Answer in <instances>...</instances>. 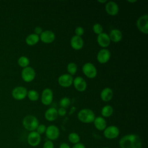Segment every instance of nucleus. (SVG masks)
<instances>
[{
	"instance_id": "1",
	"label": "nucleus",
	"mask_w": 148,
	"mask_h": 148,
	"mask_svg": "<svg viewBox=\"0 0 148 148\" xmlns=\"http://www.w3.org/2000/svg\"><path fill=\"white\" fill-rule=\"evenodd\" d=\"M142 140L136 134H128L123 136L119 140L121 148H142Z\"/></svg>"
},
{
	"instance_id": "2",
	"label": "nucleus",
	"mask_w": 148,
	"mask_h": 148,
	"mask_svg": "<svg viewBox=\"0 0 148 148\" xmlns=\"http://www.w3.org/2000/svg\"><path fill=\"white\" fill-rule=\"evenodd\" d=\"M78 119L84 123H92L95 118L94 112L90 109H82L77 113Z\"/></svg>"
},
{
	"instance_id": "3",
	"label": "nucleus",
	"mask_w": 148,
	"mask_h": 148,
	"mask_svg": "<svg viewBox=\"0 0 148 148\" xmlns=\"http://www.w3.org/2000/svg\"><path fill=\"white\" fill-rule=\"evenodd\" d=\"M23 125L27 130L34 131L39 125V121L35 116L27 115L23 120Z\"/></svg>"
},
{
	"instance_id": "4",
	"label": "nucleus",
	"mask_w": 148,
	"mask_h": 148,
	"mask_svg": "<svg viewBox=\"0 0 148 148\" xmlns=\"http://www.w3.org/2000/svg\"><path fill=\"white\" fill-rule=\"evenodd\" d=\"M82 72L89 79H93L97 75V70L95 65L91 62H86L82 66Z\"/></svg>"
},
{
	"instance_id": "5",
	"label": "nucleus",
	"mask_w": 148,
	"mask_h": 148,
	"mask_svg": "<svg viewBox=\"0 0 148 148\" xmlns=\"http://www.w3.org/2000/svg\"><path fill=\"white\" fill-rule=\"evenodd\" d=\"M136 27L144 34H148V16L145 14L139 17L136 21Z\"/></svg>"
},
{
	"instance_id": "6",
	"label": "nucleus",
	"mask_w": 148,
	"mask_h": 148,
	"mask_svg": "<svg viewBox=\"0 0 148 148\" xmlns=\"http://www.w3.org/2000/svg\"><path fill=\"white\" fill-rule=\"evenodd\" d=\"M36 76L34 69L31 66L24 68L21 71V77L25 82H31L35 79Z\"/></svg>"
},
{
	"instance_id": "7",
	"label": "nucleus",
	"mask_w": 148,
	"mask_h": 148,
	"mask_svg": "<svg viewBox=\"0 0 148 148\" xmlns=\"http://www.w3.org/2000/svg\"><path fill=\"white\" fill-rule=\"evenodd\" d=\"M120 134L119 128L115 125H110L106 127L103 130L104 136L109 139H112L117 138Z\"/></svg>"
},
{
	"instance_id": "8",
	"label": "nucleus",
	"mask_w": 148,
	"mask_h": 148,
	"mask_svg": "<svg viewBox=\"0 0 148 148\" xmlns=\"http://www.w3.org/2000/svg\"><path fill=\"white\" fill-rule=\"evenodd\" d=\"M45 134L46 137L49 140H54L57 139L59 137L60 130L57 126L54 125H50L46 127Z\"/></svg>"
},
{
	"instance_id": "9",
	"label": "nucleus",
	"mask_w": 148,
	"mask_h": 148,
	"mask_svg": "<svg viewBox=\"0 0 148 148\" xmlns=\"http://www.w3.org/2000/svg\"><path fill=\"white\" fill-rule=\"evenodd\" d=\"M53 99V91L49 88H45L41 95V102L44 105H50Z\"/></svg>"
},
{
	"instance_id": "10",
	"label": "nucleus",
	"mask_w": 148,
	"mask_h": 148,
	"mask_svg": "<svg viewBox=\"0 0 148 148\" xmlns=\"http://www.w3.org/2000/svg\"><path fill=\"white\" fill-rule=\"evenodd\" d=\"M73 78L72 76L69 74H62L60 75L58 78V84L65 88L70 87L73 84Z\"/></svg>"
},
{
	"instance_id": "11",
	"label": "nucleus",
	"mask_w": 148,
	"mask_h": 148,
	"mask_svg": "<svg viewBox=\"0 0 148 148\" xmlns=\"http://www.w3.org/2000/svg\"><path fill=\"white\" fill-rule=\"evenodd\" d=\"M27 90L23 86H18L15 87L12 92L13 97L17 100H22L27 95Z\"/></svg>"
},
{
	"instance_id": "12",
	"label": "nucleus",
	"mask_w": 148,
	"mask_h": 148,
	"mask_svg": "<svg viewBox=\"0 0 148 148\" xmlns=\"http://www.w3.org/2000/svg\"><path fill=\"white\" fill-rule=\"evenodd\" d=\"M111 57L110 51L107 49H101L97 56V60L100 64H105L109 61Z\"/></svg>"
},
{
	"instance_id": "13",
	"label": "nucleus",
	"mask_w": 148,
	"mask_h": 148,
	"mask_svg": "<svg viewBox=\"0 0 148 148\" xmlns=\"http://www.w3.org/2000/svg\"><path fill=\"white\" fill-rule=\"evenodd\" d=\"M56 39L55 34L50 30L43 31L41 34L39 35V39L44 43L49 44L51 43Z\"/></svg>"
},
{
	"instance_id": "14",
	"label": "nucleus",
	"mask_w": 148,
	"mask_h": 148,
	"mask_svg": "<svg viewBox=\"0 0 148 148\" xmlns=\"http://www.w3.org/2000/svg\"><path fill=\"white\" fill-rule=\"evenodd\" d=\"M76 90L79 92H83L87 88V83L81 76H77L73 79L72 84Z\"/></svg>"
},
{
	"instance_id": "15",
	"label": "nucleus",
	"mask_w": 148,
	"mask_h": 148,
	"mask_svg": "<svg viewBox=\"0 0 148 148\" xmlns=\"http://www.w3.org/2000/svg\"><path fill=\"white\" fill-rule=\"evenodd\" d=\"M41 137L36 131H31L28 135L27 141L28 144L33 147L37 146L40 142Z\"/></svg>"
},
{
	"instance_id": "16",
	"label": "nucleus",
	"mask_w": 148,
	"mask_h": 148,
	"mask_svg": "<svg viewBox=\"0 0 148 148\" xmlns=\"http://www.w3.org/2000/svg\"><path fill=\"white\" fill-rule=\"evenodd\" d=\"M105 10L106 13L110 16H114L118 14L119 8L117 3L114 1H109L105 5Z\"/></svg>"
},
{
	"instance_id": "17",
	"label": "nucleus",
	"mask_w": 148,
	"mask_h": 148,
	"mask_svg": "<svg viewBox=\"0 0 148 148\" xmlns=\"http://www.w3.org/2000/svg\"><path fill=\"white\" fill-rule=\"evenodd\" d=\"M70 44L72 49L75 50H79L84 46V40L82 37L74 35L71 39Z\"/></svg>"
},
{
	"instance_id": "18",
	"label": "nucleus",
	"mask_w": 148,
	"mask_h": 148,
	"mask_svg": "<svg viewBox=\"0 0 148 148\" xmlns=\"http://www.w3.org/2000/svg\"><path fill=\"white\" fill-rule=\"evenodd\" d=\"M97 40L98 45L103 49H106V47H108L111 42L108 34L104 32H102L98 35Z\"/></svg>"
},
{
	"instance_id": "19",
	"label": "nucleus",
	"mask_w": 148,
	"mask_h": 148,
	"mask_svg": "<svg viewBox=\"0 0 148 148\" xmlns=\"http://www.w3.org/2000/svg\"><path fill=\"white\" fill-rule=\"evenodd\" d=\"M108 35L109 36L110 41H112L114 43H118L120 42L123 38V34L121 31L118 29H112Z\"/></svg>"
},
{
	"instance_id": "20",
	"label": "nucleus",
	"mask_w": 148,
	"mask_h": 148,
	"mask_svg": "<svg viewBox=\"0 0 148 148\" xmlns=\"http://www.w3.org/2000/svg\"><path fill=\"white\" fill-rule=\"evenodd\" d=\"M57 110L53 107L49 108L45 112V117L49 121H53L57 119L58 117Z\"/></svg>"
},
{
	"instance_id": "21",
	"label": "nucleus",
	"mask_w": 148,
	"mask_h": 148,
	"mask_svg": "<svg viewBox=\"0 0 148 148\" xmlns=\"http://www.w3.org/2000/svg\"><path fill=\"white\" fill-rule=\"evenodd\" d=\"M113 96V90L109 87L104 88L101 92L100 97L101 99L104 102L110 101Z\"/></svg>"
},
{
	"instance_id": "22",
	"label": "nucleus",
	"mask_w": 148,
	"mask_h": 148,
	"mask_svg": "<svg viewBox=\"0 0 148 148\" xmlns=\"http://www.w3.org/2000/svg\"><path fill=\"white\" fill-rule=\"evenodd\" d=\"M93 123L95 127L99 131L104 130L107 126L106 121L102 116H98L97 117H95Z\"/></svg>"
},
{
	"instance_id": "23",
	"label": "nucleus",
	"mask_w": 148,
	"mask_h": 148,
	"mask_svg": "<svg viewBox=\"0 0 148 148\" xmlns=\"http://www.w3.org/2000/svg\"><path fill=\"white\" fill-rule=\"evenodd\" d=\"M39 40V36L34 33L29 34L27 36L25 42L29 46H34L38 43Z\"/></svg>"
},
{
	"instance_id": "24",
	"label": "nucleus",
	"mask_w": 148,
	"mask_h": 148,
	"mask_svg": "<svg viewBox=\"0 0 148 148\" xmlns=\"http://www.w3.org/2000/svg\"><path fill=\"white\" fill-rule=\"evenodd\" d=\"M113 113V108L111 105H105L101 109V115L103 117H109L112 115Z\"/></svg>"
},
{
	"instance_id": "25",
	"label": "nucleus",
	"mask_w": 148,
	"mask_h": 148,
	"mask_svg": "<svg viewBox=\"0 0 148 148\" xmlns=\"http://www.w3.org/2000/svg\"><path fill=\"white\" fill-rule=\"evenodd\" d=\"M66 69L68 74L73 76L75 75L77 71V66L75 62H69L66 66Z\"/></svg>"
},
{
	"instance_id": "26",
	"label": "nucleus",
	"mask_w": 148,
	"mask_h": 148,
	"mask_svg": "<svg viewBox=\"0 0 148 148\" xmlns=\"http://www.w3.org/2000/svg\"><path fill=\"white\" fill-rule=\"evenodd\" d=\"M27 96L29 100L31 101H36L39 98V94L38 92L35 90H31L28 91Z\"/></svg>"
},
{
	"instance_id": "27",
	"label": "nucleus",
	"mask_w": 148,
	"mask_h": 148,
	"mask_svg": "<svg viewBox=\"0 0 148 148\" xmlns=\"http://www.w3.org/2000/svg\"><path fill=\"white\" fill-rule=\"evenodd\" d=\"M68 139L70 142L73 144H76L79 143L80 136L79 135L75 132H71L68 135Z\"/></svg>"
},
{
	"instance_id": "28",
	"label": "nucleus",
	"mask_w": 148,
	"mask_h": 148,
	"mask_svg": "<svg viewBox=\"0 0 148 148\" xmlns=\"http://www.w3.org/2000/svg\"><path fill=\"white\" fill-rule=\"evenodd\" d=\"M18 64L21 67L24 68L28 66V65L29 64V60L27 57L21 56L18 59Z\"/></svg>"
},
{
	"instance_id": "29",
	"label": "nucleus",
	"mask_w": 148,
	"mask_h": 148,
	"mask_svg": "<svg viewBox=\"0 0 148 148\" xmlns=\"http://www.w3.org/2000/svg\"><path fill=\"white\" fill-rule=\"evenodd\" d=\"M59 104L61 106V108H68L69 105L71 104V100L70 99L67 97H62L60 102H59Z\"/></svg>"
},
{
	"instance_id": "30",
	"label": "nucleus",
	"mask_w": 148,
	"mask_h": 148,
	"mask_svg": "<svg viewBox=\"0 0 148 148\" xmlns=\"http://www.w3.org/2000/svg\"><path fill=\"white\" fill-rule=\"evenodd\" d=\"M92 30L95 34L98 35L103 32V27L100 24L95 23L92 26Z\"/></svg>"
},
{
	"instance_id": "31",
	"label": "nucleus",
	"mask_w": 148,
	"mask_h": 148,
	"mask_svg": "<svg viewBox=\"0 0 148 148\" xmlns=\"http://www.w3.org/2000/svg\"><path fill=\"white\" fill-rule=\"evenodd\" d=\"M75 35L76 36L81 37L84 34V28L82 27H81V26H78V27H77L75 28Z\"/></svg>"
},
{
	"instance_id": "32",
	"label": "nucleus",
	"mask_w": 148,
	"mask_h": 148,
	"mask_svg": "<svg viewBox=\"0 0 148 148\" xmlns=\"http://www.w3.org/2000/svg\"><path fill=\"white\" fill-rule=\"evenodd\" d=\"M46 130V127L44 124L39 125L36 128V132L40 135L45 133Z\"/></svg>"
},
{
	"instance_id": "33",
	"label": "nucleus",
	"mask_w": 148,
	"mask_h": 148,
	"mask_svg": "<svg viewBox=\"0 0 148 148\" xmlns=\"http://www.w3.org/2000/svg\"><path fill=\"white\" fill-rule=\"evenodd\" d=\"M43 148H54V144L50 140H46L43 144Z\"/></svg>"
},
{
	"instance_id": "34",
	"label": "nucleus",
	"mask_w": 148,
	"mask_h": 148,
	"mask_svg": "<svg viewBox=\"0 0 148 148\" xmlns=\"http://www.w3.org/2000/svg\"><path fill=\"white\" fill-rule=\"evenodd\" d=\"M57 113H58V115L60 116H64L66 114V110L65 108H60L58 110H57Z\"/></svg>"
},
{
	"instance_id": "35",
	"label": "nucleus",
	"mask_w": 148,
	"mask_h": 148,
	"mask_svg": "<svg viewBox=\"0 0 148 148\" xmlns=\"http://www.w3.org/2000/svg\"><path fill=\"white\" fill-rule=\"evenodd\" d=\"M43 32V29L41 27L39 26H37L34 29V34L38 35H40L41 34V33Z\"/></svg>"
},
{
	"instance_id": "36",
	"label": "nucleus",
	"mask_w": 148,
	"mask_h": 148,
	"mask_svg": "<svg viewBox=\"0 0 148 148\" xmlns=\"http://www.w3.org/2000/svg\"><path fill=\"white\" fill-rule=\"evenodd\" d=\"M72 148H86L85 146L82 143H77L75 144V145Z\"/></svg>"
},
{
	"instance_id": "37",
	"label": "nucleus",
	"mask_w": 148,
	"mask_h": 148,
	"mask_svg": "<svg viewBox=\"0 0 148 148\" xmlns=\"http://www.w3.org/2000/svg\"><path fill=\"white\" fill-rule=\"evenodd\" d=\"M60 148H70L69 146L66 143H62L60 145Z\"/></svg>"
},
{
	"instance_id": "38",
	"label": "nucleus",
	"mask_w": 148,
	"mask_h": 148,
	"mask_svg": "<svg viewBox=\"0 0 148 148\" xmlns=\"http://www.w3.org/2000/svg\"><path fill=\"white\" fill-rule=\"evenodd\" d=\"M98 2L101 3H106L107 2V1L106 0H104V1H101V0H98Z\"/></svg>"
},
{
	"instance_id": "39",
	"label": "nucleus",
	"mask_w": 148,
	"mask_h": 148,
	"mask_svg": "<svg viewBox=\"0 0 148 148\" xmlns=\"http://www.w3.org/2000/svg\"><path fill=\"white\" fill-rule=\"evenodd\" d=\"M137 1L136 0H133V1H127V2H130V3H135V2H136Z\"/></svg>"
},
{
	"instance_id": "40",
	"label": "nucleus",
	"mask_w": 148,
	"mask_h": 148,
	"mask_svg": "<svg viewBox=\"0 0 148 148\" xmlns=\"http://www.w3.org/2000/svg\"><path fill=\"white\" fill-rule=\"evenodd\" d=\"M102 148H109V147H102Z\"/></svg>"
}]
</instances>
